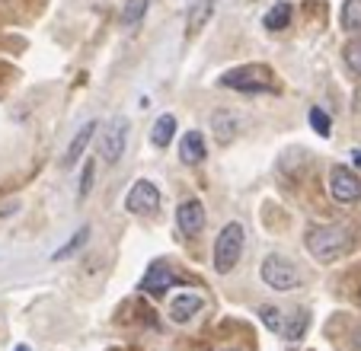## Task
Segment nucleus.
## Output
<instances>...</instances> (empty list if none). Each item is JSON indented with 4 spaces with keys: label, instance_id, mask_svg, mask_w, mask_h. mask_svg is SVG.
Instances as JSON below:
<instances>
[{
    "label": "nucleus",
    "instance_id": "obj_1",
    "mask_svg": "<svg viewBox=\"0 0 361 351\" xmlns=\"http://www.w3.org/2000/svg\"><path fill=\"white\" fill-rule=\"evenodd\" d=\"M304 243L317 262H336L352 250V230L342 223H326V227L314 223V227H307Z\"/></svg>",
    "mask_w": 361,
    "mask_h": 351
},
{
    "label": "nucleus",
    "instance_id": "obj_2",
    "mask_svg": "<svg viewBox=\"0 0 361 351\" xmlns=\"http://www.w3.org/2000/svg\"><path fill=\"white\" fill-rule=\"evenodd\" d=\"M221 87H231L237 93H275L272 70L266 64H240V68L221 74Z\"/></svg>",
    "mask_w": 361,
    "mask_h": 351
},
{
    "label": "nucleus",
    "instance_id": "obj_3",
    "mask_svg": "<svg viewBox=\"0 0 361 351\" xmlns=\"http://www.w3.org/2000/svg\"><path fill=\"white\" fill-rule=\"evenodd\" d=\"M128 147V118H109L99 131V141H96V154L102 163H118Z\"/></svg>",
    "mask_w": 361,
    "mask_h": 351
},
{
    "label": "nucleus",
    "instance_id": "obj_4",
    "mask_svg": "<svg viewBox=\"0 0 361 351\" xmlns=\"http://www.w3.org/2000/svg\"><path fill=\"white\" fill-rule=\"evenodd\" d=\"M243 256V227L237 221H231L227 227H221L218 240H214V269L231 271Z\"/></svg>",
    "mask_w": 361,
    "mask_h": 351
},
{
    "label": "nucleus",
    "instance_id": "obj_5",
    "mask_svg": "<svg viewBox=\"0 0 361 351\" xmlns=\"http://www.w3.org/2000/svg\"><path fill=\"white\" fill-rule=\"evenodd\" d=\"M259 275L272 290H294L300 284V275H298V269H294V262L285 256H279V252L262 259Z\"/></svg>",
    "mask_w": 361,
    "mask_h": 351
},
{
    "label": "nucleus",
    "instance_id": "obj_6",
    "mask_svg": "<svg viewBox=\"0 0 361 351\" xmlns=\"http://www.w3.org/2000/svg\"><path fill=\"white\" fill-rule=\"evenodd\" d=\"M157 208H160L157 185L147 183V179H137V183L131 185V192L125 195V211H128V214H154Z\"/></svg>",
    "mask_w": 361,
    "mask_h": 351
},
{
    "label": "nucleus",
    "instance_id": "obj_7",
    "mask_svg": "<svg viewBox=\"0 0 361 351\" xmlns=\"http://www.w3.org/2000/svg\"><path fill=\"white\" fill-rule=\"evenodd\" d=\"M329 195H333L339 204L358 202V198H361L358 176H352L345 166H333V173H329Z\"/></svg>",
    "mask_w": 361,
    "mask_h": 351
},
{
    "label": "nucleus",
    "instance_id": "obj_8",
    "mask_svg": "<svg viewBox=\"0 0 361 351\" xmlns=\"http://www.w3.org/2000/svg\"><path fill=\"white\" fill-rule=\"evenodd\" d=\"M176 227H179V233L183 237H198L202 233V227H204V208H202V202H195V198H189V202H183L176 208Z\"/></svg>",
    "mask_w": 361,
    "mask_h": 351
},
{
    "label": "nucleus",
    "instance_id": "obj_9",
    "mask_svg": "<svg viewBox=\"0 0 361 351\" xmlns=\"http://www.w3.org/2000/svg\"><path fill=\"white\" fill-rule=\"evenodd\" d=\"M173 284H176V275L166 265H150L147 275L141 278V290L144 294H154V297H164Z\"/></svg>",
    "mask_w": 361,
    "mask_h": 351
},
{
    "label": "nucleus",
    "instance_id": "obj_10",
    "mask_svg": "<svg viewBox=\"0 0 361 351\" xmlns=\"http://www.w3.org/2000/svg\"><path fill=\"white\" fill-rule=\"evenodd\" d=\"M204 156H208L204 135L202 131H185V135L179 137V160H183L185 166H198V163H204Z\"/></svg>",
    "mask_w": 361,
    "mask_h": 351
},
{
    "label": "nucleus",
    "instance_id": "obj_11",
    "mask_svg": "<svg viewBox=\"0 0 361 351\" xmlns=\"http://www.w3.org/2000/svg\"><path fill=\"white\" fill-rule=\"evenodd\" d=\"M202 294H195V290H185V294H179L176 300H173V307H170V316H173V323H189L192 316H195L198 310H202Z\"/></svg>",
    "mask_w": 361,
    "mask_h": 351
},
{
    "label": "nucleus",
    "instance_id": "obj_12",
    "mask_svg": "<svg viewBox=\"0 0 361 351\" xmlns=\"http://www.w3.org/2000/svg\"><path fill=\"white\" fill-rule=\"evenodd\" d=\"M214 4H218V0H192V7H189V23H185V35H189V39H195V35L202 32L204 23L212 20Z\"/></svg>",
    "mask_w": 361,
    "mask_h": 351
},
{
    "label": "nucleus",
    "instance_id": "obj_13",
    "mask_svg": "<svg viewBox=\"0 0 361 351\" xmlns=\"http://www.w3.org/2000/svg\"><path fill=\"white\" fill-rule=\"evenodd\" d=\"M173 135H176V115L164 112L160 118H154V128H150V144L154 147H170L173 144Z\"/></svg>",
    "mask_w": 361,
    "mask_h": 351
},
{
    "label": "nucleus",
    "instance_id": "obj_14",
    "mask_svg": "<svg viewBox=\"0 0 361 351\" xmlns=\"http://www.w3.org/2000/svg\"><path fill=\"white\" fill-rule=\"evenodd\" d=\"M237 115L233 112H227V109H218V112L212 115V131H214V137H218L221 144H231V137L237 135Z\"/></svg>",
    "mask_w": 361,
    "mask_h": 351
},
{
    "label": "nucleus",
    "instance_id": "obj_15",
    "mask_svg": "<svg viewBox=\"0 0 361 351\" xmlns=\"http://www.w3.org/2000/svg\"><path fill=\"white\" fill-rule=\"evenodd\" d=\"M96 135V122H87V125H80V131L74 135V141H71V147H68V154H64V166H74L77 160L83 156V150H87V144H90V137Z\"/></svg>",
    "mask_w": 361,
    "mask_h": 351
},
{
    "label": "nucleus",
    "instance_id": "obj_16",
    "mask_svg": "<svg viewBox=\"0 0 361 351\" xmlns=\"http://www.w3.org/2000/svg\"><path fill=\"white\" fill-rule=\"evenodd\" d=\"M291 4H275L272 10H269L266 13V20H262V26L269 29V32H281V29L288 26V23H291Z\"/></svg>",
    "mask_w": 361,
    "mask_h": 351
},
{
    "label": "nucleus",
    "instance_id": "obj_17",
    "mask_svg": "<svg viewBox=\"0 0 361 351\" xmlns=\"http://www.w3.org/2000/svg\"><path fill=\"white\" fill-rule=\"evenodd\" d=\"M342 26L348 32L361 35V0H345L342 4Z\"/></svg>",
    "mask_w": 361,
    "mask_h": 351
},
{
    "label": "nucleus",
    "instance_id": "obj_18",
    "mask_svg": "<svg viewBox=\"0 0 361 351\" xmlns=\"http://www.w3.org/2000/svg\"><path fill=\"white\" fill-rule=\"evenodd\" d=\"M87 237H90V227H80V230H77V233H74V237H71V240H68V243H64V246H61V250H58V252H55V256H51V259H55V262H61V259L74 256V252H77V250H80V246H83V243H87Z\"/></svg>",
    "mask_w": 361,
    "mask_h": 351
},
{
    "label": "nucleus",
    "instance_id": "obj_19",
    "mask_svg": "<svg viewBox=\"0 0 361 351\" xmlns=\"http://www.w3.org/2000/svg\"><path fill=\"white\" fill-rule=\"evenodd\" d=\"M144 13H147V0H128V7H125V13H122V26L135 29L137 23L144 20Z\"/></svg>",
    "mask_w": 361,
    "mask_h": 351
},
{
    "label": "nucleus",
    "instance_id": "obj_20",
    "mask_svg": "<svg viewBox=\"0 0 361 351\" xmlns=\"http://www.w3.org/2000/svg\"><path fill=\"white\" fill-rule=\"evenodd\" d=\"M342 58H345V64L352 68V74L361 77V39L348 42V45L342 48Z\"/></svg>",
    "mask_w": 361,
    "mask_h": 351
},
{
    "label": "nucleus",
    "instance_id": "obj_21",
    "mask_svg": "<svg viewBox=\"0 0 361 351\" xmlns=\"http://www.w3.org/2000/svg\"><path fill=\"white\" fill-rule=\"evenodd\" d=\"M310 125H314V131H317L320 137H329V131H333V125H329V115L323 112L320 106L310 109Z\"/></svg>",
    "mask_w": 361,
    "mask_h": 351
},
{
    "label": "nucleus",
    "instance_id": "obj_22",
    "mask_svg": "<svg viewBox=\"0 0 361 351\" xmlns=\"http://www.w3.org/2000/svg\"><path fill=\"white\" fill-rule=\"evenodd\" d=\"M93 176H96V160H87V163H83L80 192H77V198H87V195H90V189H93Z\"/></svg>",
    "mask_w": 361,
    "mask_h": 351
},
{
    "label": "nucleus",
    "instance_id": "obj_23",
    "mask_svg": "<svg viewBox=\"0 0 361 351\" xmlns=\"http://www.w3.org/2000/svg\"><path fill=\"white\" fill-rule=\"evenodd\" d=\"M259 316H262V323H266L272 332H281V326H285V323H281V313L275 310V307H259Z\"/></svg>",
    "mask_w": 361,
    "mask_h": 351
},
{
    "label": "nucleus",
    "instance_id": "obj_24",
    "mask_svg": "<svg viewBox=\"0 0 361 351\" xmlns=\"http://www.w3.org/2000/svg\"><path fill=\"white\" fill-rule=\"evenodd\" d=\"M304 310H298V313H294V316H291V326H285V329H281V332H285V335L288 338H300V335H304Z\"/></svg>",
    "mask_w": 361,
    "mask_h": 351
},
{
    "label": "nucleus",
    "instance_id": "obj_25",
    "mask_svg": "<svg viewBox=\"0 0 361 351\" xmlns=\"http://www.w3.org/2000/svg\"><path fill=\"white\" fill-rule=\"evenodd\" d=\"M352 160H355V163H358V166H361V150H355V154H352Z\"/></svg>",
    "mask_w": 361,
    "mask_h": 351
},
{
    "label": "nucleus",
    "instance_id": "obj_26",
    "mask_svg": "<svg viewBox=\"0 0 361 351\" xmlns=\"http://www.w3.org/2000/svg\"><path fill=\"white\" fill-rule=\"evenodd\" d=\"M16 351H29V348H26V345H20V348H16Z\"/></svg>",
    "mask_w": 361,
    "mask_h": 351
}]
</instances>
